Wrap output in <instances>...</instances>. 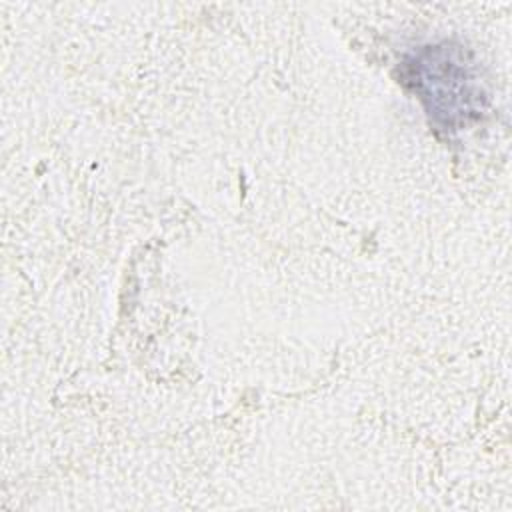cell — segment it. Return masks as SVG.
Instances as JSON below:
<instances>
[{
	"label": "cell",
	"mask_w": 512,
	"mask_h": 512,
	"mask_svg": "<svg viewBox=\"0 0 512 512\" xmlns=\"http://www.w3.org/2000/svg\"><path fill=\"white\" fill-rule=\"evenodd\" d=\"M398 78L440 134H458L480 122L488 110L490 96L480 66L460 42L442 40L410 50L400 60Z\"/></svg>",
	"instance_id": "6da1fadb"
}]
</instances>
